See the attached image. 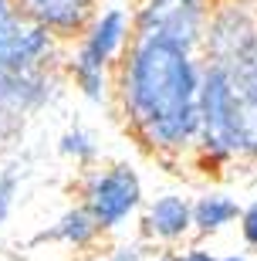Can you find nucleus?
Returning <instances> with one entry per match:
<instances>
[{
	"mask_svg": "<svg viewBox=\"0 0 257 261\" xmlns=\"http://www.w3.org/2000/svg\"><path fill=\"white\" fill-rule=\"evenodd\" d=\"M203 68L190 48L132 34L119 58L115 92L129 133L162 160L196 149Z\"/></svg>",
	"mask_w": 257,
	"mask_h": 261,
	"instance_id": "f257e3e1",
	"label": "nucleus"
},
{
	"mask_svg": "<svg viewBox=\"0 0 257 261\" xmlns=\"http://www.w3.org/2000/svg\"><path fill=\"white\" fill-rule=\"evenodd\" d=\"M129 38H132V17L122 7H108L102 14H95V20L78 38V48L71 55L68 68H71L75 88L88 102H102L105 98V75L122 58Z\"/></svg>",
	"mask_w": 257,
	"mask_h": 261,
	"instance_id": "f03ea898",
	"label": "nucleus"
},
{
	"mask_svg": "<svg viewBox=\"0 0 257 261\" xmlns=\"http://www.w3.org/2000/svg\"><path fill=\"white\" fill-rule=\"evenodd\" d=\"M237 82L234 71L203 65L200 82V136L196 149L207 163H227L237 156Z\"/></svg>",
	"mask_w": 257,
	"mask_h": 261,
	"instance_id": "7ed1b4c3",
	"label": "nucleus"
},
{
	"mask_svg": "<svg viewBox=\"0 0 257 261\" xmlns=\"http://www.w3.org/2000/svg\"><path fill=\"white\" fill-rule=\"evenodd\" d=\"M200 48L207 55V65L240 71L250 58H257V4L217 0L207 10Z\"/></svg>",
	"mask_w": 257,
	"mask_h": 261,
	"instance_id": "20e7f679",
	"label": "nucleus"
},
{
	"mask_svg": "<svg viewBox=\"0 0 257 261\" xmlns=\"http://www.w3.org/2000/svg\"><path fill=\"white\" fill-rule=\"evenodd\" d=\"M142 203V180L132 166L115 163L108 170L88 176L85 184V207L95 217L102 231H112Z\"/></svg>",
	"mask_w": 257,
	"mask_h": 261,
	"instance_id": "39448f33",
	"label": "nucleus"
},
{
	"mask_svg": "<svg viewBox=\"0 0 257 261\" xmlns=\"http://www.w3.org/2000/svg\"><path fill=\"white\" fill-rule=\"evenodd\" d=\"M54 51V38L31 24L14 0H0V71H38Z\"/></svg>",
	"mask_w": 257,
	"mask_h": 261,
	"instance_id": "423d86ee",
	"label": "nucleus"
},
{
	"mask_svg": "<svg viewBox=\"0 0 257 261\" xmlns=\"http://www.w3.org/2000/svg\"><path fill=\"white\" fill-rule=\"evenodd\" d=\"M207 28V7H190L183 0H142L132 14V34L166 38L196 51Z\"/></svg>",
	"mask_w": 257,
	"mask_h": 261,
	"instance_id": "0eeeda50",
	"label": "nucleus"
},
{
	"mask_svg": "<svg viewBox=\"0 0 257 261\" xmlns=\"http://www.w3.org/2000/svg\"><path fill=\"white\" fill-rule=\"evenodd\" d=\"M14 7L51 38H81L98 14V0H14Z\"/></svg>",
	"mask_w": 257,
	"mask_h": 261,
	"instance_id": "6e6552de",
	"label": "nucleus"
},
{
	"mask_svg": "<svg viewBox=\"0 0 257 261\" xmlns=\"http://www.w3.org/2000/svg\"><path fill=\"white\" fill-rule=\"evenodd\" d=\"M190 227H193V203L186 197L166 194L146 214V234L159 238V241H180Z\"/></svg>",
	"mask_w": 257,
	"mask_h": 261,
	"instance_id": "1a4fd4ad",
	"label": "nucleus"
},
{
	"mask_svg": "<svg viewBox=\"0 0 257 261\" xmlns=\"http://www.w3.org/2000/svg\"><path fill=\"white\" fill-rule=\"evenodd\" d=\"M98 227L95 217L88 214V207L81 203V207H71V211H65L61 217H58V224L51 227L44 238H51V241H61V244H71V248H85V244H92L98 238Z\"/></svg>",
	"mask_w": 257,
	"mask_h": 261,
	"instance_id": "9d476101",
	"label": "nucleus"
},
{
	"mask_svg": "<svg viewBox=\"0 0 257 261\" xmlns=\"http://www.w3.org/2000/svg\"><path fill=\"white\" fill-rule=\"evenodd\" d=\"M240 217V207L237 200H230L227 194H207L193 203V227L203 234H213V231H223L227 224H234Z\"/></svg>",
	"mask_w": 257,
	"mask_h": 261,
	"instance_id": "9b49d317",
	"label": "nucleus"
},
{
	"mask_svg": "<svg viewBox=\"0 0 257 261\" xmlns=\"http://www.w3.org/2000/svg\"><path fill=\"white\" fill-rule=\"evenodd\" d=\"M237 156L257 160V102H247V98H240L237 106Z\"/></svg>",
	"mask_w": 257,
	"mask_h": 261,
	"instance_id": "f8f14e48",
	"label": "nucleus"
},
{
	"mask_svg": "<svg viewBox=\"0 0 257 261\" xmlns=\"http://www.w3.org/2000/svg\"><path fill=\"white\" fill-rule=\"evenodd\" d=\"M61 153H65V156H75V163H88V160H95L98 146L92 143V136H88V133L71 129V133L61 136Z\"/></svg>",
	"mask_w": 257,
	"mask_h": 261,
	"instance_id": "ddd939ff",
	"label": "nucleus"
},
{
	"mask_svg": "<svg viewBox=\"0 0 257 261\" xmlns=\"http://www.w3.org/2000/svg\"><path fill=\"white\" fill-rule=\"evenodd\" d=\"M17 166H7L4 173H0V221H7L10 217V207H14V197H17Z\"/></svg>",
	"mask_w": 257,
	"mask_h": 261,
	"instance_id": "4468645a",
	"label": "nucleus"
},
{
	"mask_svg": "<svg viewBox=\"0 0 257 261\" xmlns=\"http://www.w3.org/2000/svg\"><path fill=\"white\" fill-rule=\"evenodd\" d=\"M234 82H237V92L240 98H247V102H257V58H250L247 65L234 71Z\"/></svg>",
	"mask_w": 257,
	"mask_h": 261,
	"instance_id": "2eb2a0df",
	"label": "nucleus"
},
{
	"mask_svg": "<svg viewBox=\"0 0 257 261\" xmlns=\"http://www.w3.org/2000/svg\"><path fill=\"white\" fill-rule=\"evenodd\" d=\"M240 234H244V241L250 248H257V200L240 211Z\"/></svg>",
	"mask_w": 257,
	"mask_h": 261,
	"instance_id": "dca6fc26",
	"label": "nucleus"
},
{
	"mask_svg": "<svg viewBox=\"0 0 257 261\" xmlns=\"http://www.w3.org/2000/svg\"><path fill=\"white\" fill-rule=\"evenodd\" d=\"M176 261H217V258H210L207 251H186V254H180Z\"/></svg>",
	"mask_w": 257,
	"mask_h": 261,
	"instance_id": "f3484780",
	"label": "nucleus"
},
{
	"mask_svg": "<svg viewBox=\"0 0 257 261\" xmlns=\"http://www.w3.org/2000/svg\"><path fill=\"white\" fill-rule=\"evenodd\" d=\"M105 261H139V251H119V254H112V258H105Z\"/></svg>",
	"mask_w": 257,
	"mask_h": 261,
	"instance_id": "a211bd4d",
	"label": "nucleus"
},
{
	"mask_svg": "<svg viewBox=\"0 0 257 261\" xmlns=\"http://www.w3.org/2000/svg\"><path fill=\"white\" fill-rule=\"evenodd\" d=\"M220 261H247V258H237V254H230V258H220Z\"/></svg>",
	"mask_w": 257,
	"mask_h": 261,
	"instance_id": "6ab92c4d",
	"label": "nucleus"
},
{
	"mask_svg": "<svg viewBox=\"0 0 257 261\" xmlns=\"http://www.w3.org/2000/svg\"><path fill=\"white\" fill-rule=\"evenodd\" d=\"M162 261H176V258H162Z\"/></svg>",
	"mask_w": 257,
	"mask_h": 261,
	"instance_id": "aec40b11",
	"label": "nucleus"
}]
</instances>
